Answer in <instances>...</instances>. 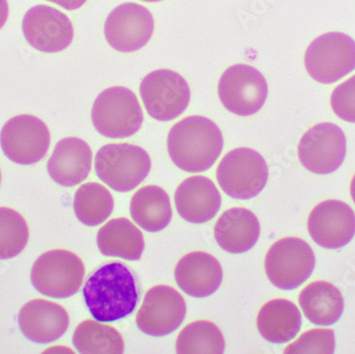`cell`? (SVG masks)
<instances>
[{
  "mask_svg": "<svg viewBox=\"0 0 355 354\" xmlns=\"http://www.w3.org/2000/svg\"><path fill=\"white\" fill-rule=\"evenodd\" d=\"M83 296L89 313L97 321L113 323L133 313L139 291L130 268L119 262H112L89 276Z\"/></svg>",
  "mask_w": 355,
  "mask_h": 354,
  "instance_id": "6da1fadb",
  "label": "cell"
},
{
  "mask_svg": "<svg viewBox=\"0 0 355 354\" xmlns=\"http://www.w3.org/2000/svg\"><path fill=\"white\" fill-rule=\"evenodd\" d=\"M223 148L220 129L203 116L184 118L171 128L167 137L171 161L189 173H201L212 167Z\"/></svg>",
  "mask_w": 355,
  "mask_h": 354,
  "instance_id": "7a4b0ae2",
  "label": "cell"
},
{
  "mask_svg": "<svg viewBox=\"0 0 355 354\" xmlns=\"http://www.w3.org/2000/svg\"><path fill=\"white\" fill-rule=\"evenodd\" d=\"M150 168L148 153L131 144H109L96 153V175L107 187L121 193L139 187L146 179Z\"/></svg>",
  "mask_w": 355,
  "mask_h": 354,
  "instance_id": "3957f363",
  "label": "cell"
},
{
  "mask_svg": "<svg viewBox=\"0 0 355 354\" xmlns=\"http://www.w3.org/2000/svg\"><path fill=\"white\" fill-rule=\"evenodd\" d=\"M92 121L103 137L125 139L132 137L141 129L144 115L132 91L113 87L96 98L92 109Z\"/></svg>",
  "mask_w": 355,
  "mask_h": 354,
  "instance_id": "277c9868",
  "label": "cell"
},
{
  "mask_svg": "<svg viewBox=\"0 0 355 354\" xmlns=\"http://www.w3.org/2000/svg\"><path fill=\"white\" fill-rule=\"evenodd\" d=\"M85 267L73 252L51 250L40 255L31 271L32 285L42 295L64 299L75 295L83 285Z\"/></svg>",
  "mask_w": 355,
  "mask_h": 354,
  "instance_id": "5b68a950",
  "label": "cell"
},
{
  "mask_svg": "<svg viewBox=\"0 0 355 354\" xmlns=\"http://www.w3.org/2000/svg\"><path fill=\"white\" fill-rule=\"evenodd\" d=\"M217 181L230 197L248 200L259 195L268 181L264 158L251 148H237L223 157L217 167Z\"/></svg>",
  "mask_w": 355,
  "mask_h": 354,
  "instance_id": "8992f818",
  "label": "cell"
},
{
  "mask_svg": "<svg viewBox=\"0 0 355 354\" xmlns=\"http://www.w3.org/2000/svg\"><path fill=\"white\" fill-rule=\"evenodd\" d=\"M309 75L322 84H332L355 69V42L342 32L316 37L305 51Z\"/></svg>",
  "mask_w": 355,
  "mask_h": 354,
  "instance_id": "52a82bcc",
  "label": "cell"
},
{
  "mask_svg": "<svg viewBox=\"0 0 355 354\" xmlns=\"http://www.w3.org/2000/svg\"><path fill=\"white\" fill-rule=\"evenodd\" d=\"M314 251L303 239L286 237L271 246L265 258V271L278 289H295L306 281L315 268Z\"/></svg>",
  "mask_w": 355,
  "mask_h": 354,
  "instance_id": "ba28073f",
  "label": "cell"
},
{
  "mask_svg": "<svg viewBox=\"0 0 355 354\" xmlns=\"http://www.w3.org/2000/svg\"><path fill=\"white\" fill-rule=\"evenodd\" d=\"M149 116L159 121H173L189 107L191 90L184 78L169 69L147 75L139 87Z\"/></svg>",
  "mask_w": 355,
  "mask_h": 354,
  "instance_id": "9c48e42d",
  "label": "cell"
},
{
  "mask_svg": "<svg viewBox=\"0 0 355 354\" xmlns=\"http://www.w3.org/2000/svg\"><path fill=\"white\" fill-rule=\"evenodd\" d=\"M221 103L231 113L250 116L262 109L268 95L266 79L260 71L246 64L231 66L218 84Z\"/></svg>",
  "mask_w": 355,
  "mask_h": 354,
  "instance_id": "30bf717a",
  "label": "cell"
},
{
  "mask_svg": "<svg viewBox=\"0 0 355 354\" xmlns=\"http://www.w3.org/2000/svg\"><path fill=\"white\" fill-rule=\"evenodd\" d=\"M0 146L10 161L32 165L44 159L51 146V132L40 118L17 115L0 132Z\"/></svg>",
  "mask_w": 355,
  "mask_h": 354,
  "instance_id": "8fae6325",
  "label": "cell"
},
{
  "mask_svg": "<svg viewBox=\"0 0 355 354\" xmlns=\"http://www.w3.org/2000/svg\"><path fill=\"white\" fill-rule=\"evenodd\" d=\"M347 153L344 131L332 123L317 124L303 134L298 146L301 164L317 175L334 173Z\"/></svg>",
  "mask_w": 355,
  "mask_h": 354,
  "instance_id": "7c38bea8",
  "label": "cell"
},
{
  "mask_svg": "<svg viewBox=\"0 0 355 354\" xmlns=\"http://www.w3.org/2000/svg\"><path fill=\"white\" fill-rule=\"evenodd\" d=\"M187 315V303L179 292L168 285L153 286L144 297L137 314V326L155 337L175 332Z\"/></svg>",
  "mask_w": 355,
  "mask_h": 354,
  "instance_id": "4fadbf2b",
  "label": "cell"
},
{
  "mask_svg": "<svg viewBox=\"0 0 355 354\" xmlns=\"http://www.w3.org/2000/svg\"><path fill=\"white\" fill-rule=\"evenodd\" d=\"M155 30L150 12L135 3L115 8L105 24V37L109 45L121 53H133L148 43Z\"/></svg>",
  "mask_w": 355,
  "mask_h": 354,
  "instance_id": "5bb4252c",
  "label": "cell"
},
{
  "mask_svg": "<svg viewBox=\"0 0 355 354\" xmlns=\"http://www.w3.org/2000/svg\"><path fill=\"white\" fill-rule=\"evenodd\" d=\"M23 32L29 45L42 53H59L67 49L73 39L71 19L59 10L46 5L28 10L24 16Z\"/></svg>",
  "mask_w": 355,
  "mask_h": 354,
  "instance_id": "9a60e30c",
  "label": "cell"
},
{
  "mask_svg": "<svg viewBox=\"0 0 355 354\" xmlns=\"http://www.w3.org/2000/svg\"><path fill=\"white\" fill-rule=\"evenodd\" d=\"M308 229L313 241L321 247L340 249L354 236V212L340 200H327L311 212Z\"/></svg>",
  "mask_w": 355,
  "mask_h": 354,
  "instance_id": "2e32d148",
  "label": "cell"
},
{
  "mask_svg": "<svg viewBox=\"0 0 355 354\" xmlns=\"http://www.w3.org/2000/svg\"><path fill=\"white\" fill-rule=\"evenodd\" d=\"M19 325L29 341L49 344L61 339L69 326L67 310L55 302L35 299L27 302L19 311Z\"/></svg>",
  "mask_w": 355,
  "mask_h": 354,
  "instance_id": "e0dca14e",
  "label": "cell"
},
{
  "mask_svg": "<svg viewBox=\"0 0 355 354\" xmlns=\"http://www.w3.org/2000/svg\"><path fill=\"white\" fill-rule=\"evenodd\" d=\"M223 275L218 260L203 251L191 252L181 258L175 269L178 286L193 298L213 295L220 287Z\"/></svg>",
  "mask_w": 355,
  "mask_h": 354,
  "instance_id": "ac0fdd59",
  "label": "cell"
},
{
  "mask_svg": "<svg viewBox=\"0 0 355 354\" xmlns=\"http://www.w3.org/2000/svg\"><path fill=\"white\" fill-rule=\"evenodd\" d=\"M178 213L191 224H205L218 213L221 196L212 180L195 176L184 180L175 194Z\"/></svg>",
  "mask_w": 355,
  "mask_h": 354,
  "instance_id": "d6986e66",
  "label": "cell"
},
{
  "mask_svg": "<svg viewBox=\"0 0 355 354\" xmlns=\"http://www.w3.org/2000/svg\"><path fill=\"white\" fill-rule=\"evenodd\" d=\"M92 150L89 144L78 137H67L55 145L47 171L61 187H76L89 177L92 169Z\"/></svg>",
  "mask_w": 355,
  "mask_h": 354,
  "instance_id": "ffe728a7",
  "label": "cell"
},
{
  "mask_svg": "<svg viewBox=\"0 0 355 354\" xmlns=\"http://www.w3.org/2000/svg\"><path fill=\"white\" fill-rule=\"evenodd\" d=\"M260 233V221L245 208H232L225 211L214 227L215 239L219 247L232 255L252 249Z\"/></svg>",
  "mask_w": 355,
  "mask_h": 354,
  "instance_id": "44dd1931",
  "label": "cell"
},
{
  "mask_svg": "<svg viewBox=\"0 0 355 354\" xmlns=\"http://www.w3.org/2000/svg\"><path fill=\"white\" fill-rule=\"evenodd\" d=\"M301 325L300 311L288 300H270L257 314V330L269 343H288L296 337Z\"/></svg>",
  "mask_w": 355,
  "mask_h": 354,
  "instance_id": "7402d4cb",
  "label": "cell"
},
{
  "mask_svg": "<svg viewBox=\"0 0 355 354\" xmlns=\"http://www.w3.org/2000/svg\"><path fill=\"white\" fill-rule=\"evenodd\" d=\"M299 305L311 323L331 326L342 317L345 300L336 286L326 281H316L302 289L299 295Z\"/></svg>",
  "mask_w": 355,
  "mask_h": 354,
  "instance_id": "603a6c76",
  "label": "cell"
},
{
  "mask_svg": "<svg viewBox=\"0 0 355 354\" xmlns=\"http://www.w3.org/2000/svg\"><path fill=\"white\" fill-rule=\"evenodd\" d=\"M97 246L105 257L137 261L143 255V233L127 218H115L105 224L97 233Z\"/></svg>",
  "mask_w": 355,
  "mask_h": 354,
  "instance_id": "cb8c5ba5",
  "label": "cell"
},
{
  "mask_svg": "<svg viewBox=\"0 0 355 354\" xmlns=\"http://www.w3.org/2000/svg\"><path fill=\"white\" fill-rule=\"evenodd\" d=\"M130 214L135 224L145 231H162L173 217L169 196L157 185L141 187L131 199Z\"/></svg>",
  "mask_w": 355,
  "mask_h": 354,
  "instance_id": "d4e9b609",
  "label": "cell"
},
{
  "mask_svg": "<svg viewBox=\"0 0 355 354\" xmlns=\"http://www.w3.org/2000/svg\"><path fill=\"white\" fill-rule=\"evenodd\" d=\"M73 343L83 354H121L125 351L123 336L115 328L91 319L76 328Z\"/></svg>",
  "mask_w": 355,
  "mask_h": 354,
  "instance_id": "484cf974",
  "label": "cell"
},
{
  "mask_svg": "<svg viewBox=\"0 0 355 354\" xmlns=\"http://www.w3.org/2000/svg\"><path fill=\"white\" fill-rule=\"evenodd\" d=\"M114 209V199L109 189L96 182L83 184L73 198L76 217L83 225L95 227L107 221Z\"/></svg>",
  "mask_w": 355,
  "mask_h": 354,
  "instance_id": "4316f807",
  "label": "cell"
},
{
  "mask_svg": "<svg viewBox=\"0 0 355 354\" xmlns=\"http://www.w3.org/2000/svg\"><path fill=\"white\" fill-rule=\"evenodd\" d=\"M223 333L211 321L199 320L189 323L178 335L175 352L180 354H219L225 351Z\"/></svg>",
  "mask_w": 355,
  "mask_h": 354,
  "instance_id": "83f0119b",
  "label": "cell"
},
{
  "mask_svg": "<svg viewBox=\"0 0 355 354\" xmlns=\"http://www.w3.org/2000/svg\"><path fill=\"white\" fill-rule=\"evenodd\" d=\"M29 239L25 218L9 208H0V260L17 257Z\"/></svg>",
  "mask_w": 355,
  "mask_h": 354,
  "instance_id": "f1b7e54d",
  "label": "cell"
},
{
  "mask_svg": "<svg viewBox=\"0 0 355 354\" xmlns=\"http://www.w3.org/2000/svg\"><path fill=\"white\" fill-rule=\"evenodd\" d=\"M334 350V332L328 329H315L303 333L295 343L291 344L284 352L289 354H331Z\"/></svg>",
  "mask_w": 355,
  "mask_h": 354,
  "instance_id": "f546056e",
  "label": "cell"
},
{
  "mask_svg": "<svg viewBox=\"0 0 355 354\" xmlns=\"http://www.w3.org/2000/svg\"><path fill=\"white\" fill-rule=\"evenodd\" d=\"M331 107L343 121L355 123V75L335 87Z\"/></svg>",
  "mask_w": 355,
  "mask_h": 354,
  "instance_id": "4dcf8cb0",
  "label": "cell"
},
{
  "mask_svg": "<svg viewBox=\"0 0 355 354\" xmlns=\"http://www.w3.org/2000/svg\"><path fill=\"white\" fill-rule=\"evenodd\" d=\"M47 1L55 3V5L60 6L63 9L69 10V11H75V10L80 9L87 3V0H47Z\"/></svg>",
  "mask_w": 355,
  "mask_h": 354,
  "instance_id": "1f68e13d",
  "label": "cell"
},
{
  "mask_svg": "<svg viewBox=\"0 0 355 354\" xmlns=\"http://www.w3.org/2000/svg\"><path fill=\"white\" fill-rule=\"evenodd\" d=\"M8 17H9L8 0H0V29L7 23Z\"/></svg>",
  "mask_w": 355,
  "mask_h": 354,
  "instance_id": "d6a6232c",
  "label": "cell"
},
{
  "mask_svg": "<svg viewBox=\"0 0 355 354\" xmlns=\"http://www.w3.org/2000/svg\"><path fill=\"white\" fill-rule=\"evenodd\" d=\"M350 193L351 197H352L353 201H354L355 203V175L354 177H353L352 181H351Z\"/></svg>",
  "mask_w": 355,
  "mask_h": 354,
  "instance_id": "836d02e7",
  "label": "cell"
},
{
  "mask_svg": "<svg viewBox=\"0 0 355 354\" xmlns=\"http://www.w3.org/2000/svg\"><path fill=\"white\" fill-rule=\"evenodd\" d=\"M143 1H147V3H157V1H161V0H143Z\"/></svg>",
  "mask_w": 355,
  "mask_h": 354,
  "instance_id": "e575fe53",
  "label": "cell"
},
{
  "mask_svg": "<svg viewBox=\"0 0 355 354\" xmlns=\"http://www.w3.org/2000/svg\"><path fill=\"white\" fill-rule=\"evenodd\" d=\"M0 183H1V171H0Z\"/></svg>",
  "mask_w": 355,
  "mask_h": 354,
  "instance_id": "d590c367",
  "label": "cell"
}]
</instances>
